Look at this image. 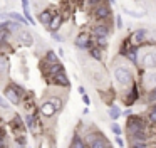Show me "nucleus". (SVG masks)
<instances>
[{"mask_svg":"<svg viewBox=\"0 0 156 148\" xmlns=\"http://www.w3.org/2000/svg\"><path fill=\"white\" fill-rule=\"evenodd\" d=\"M112 74H114L116 83H118L121 87H126V89H128L133 83H136L134 81V72H133L131 67H128L126 64H118V66L114 67V71H112Z\"/></svg>","mask_w":156,"mask_h":148,"instance_id":"1","label":"nucleus"},{"mask_svg":"<svg viewBox=\"0 0 156 148\" xmlns=\"http://www.w3.org/2000/svg\"><path fill=\"white\" fill-rule=\"evenodd\" d=\"M86 143L89 148H111L109 140L101 131H87L86 133Z\"/></svg>","mask_w":156,"mask_h":148,"instance_id":"2","label":"nucleus"},{"mask_svg":"<svg viewBox=\"0 0 156 148\" xmlns=\"http://www.w3.org/2000/svg\"><path fill=\"white\" fill-rule=\"evenodd\" d=\"M148 128V120L143 116H139V114H133V116L126 118V133L131 136V135H134L136 131H141V130H146Z\"/></svg>","mask_w":156,"mask_h":148,"instance_id":"3","label":"nucleus"},{"mask_svg":"<svg viewBox=\"0 0 156 148\" xmlns=\"http://www.w3.org/2000/svg\"><path fill=\"white\" fill-rule=\"evenodd\" d=\"M139 64L146 71L156 69V49H148L146 52H143V56L139 57Z\"/></svg>","mask_w":156,"mask_h":148,"instance_id":"4","label":"nucleus"},{"mask_svg":"<svg viewBox=\"0 0 156 148\" xmlns=\"http://www.w3.org/2000/svg\"><path fill=\"white\" fill-rule=\"evenodd\" d=\"M139 98H141V94H139V86H138V83H133L131 86L126 89V94H124V98H122V101H124L126 108H131L136 101H139Z\"/></svg>","mask_w":156,"mask_h":148,"instance_id":"5","label":"nucleus"},{"mask_svg":"<svg viewBox=\"0 0 156 148\" xmlns=\"http://www.w3.org/2000/svg\"><path fill=\"white\" fill-rule=\"evenodd\" d=\"M111 9H109V5L106 2H101L99 5H96L94 9H92V15H94V19L98 20V22H106V20L111 19Z\"/></svg>","mask_w":156,"mask_h":148,"instance_id":"6","label":"nucleus"},{"mask_svg":"<svg viewBox=\"0 0 156 148\" xmlns=\"http://www.w3.org/2000/svg\"><path fill=\"white\" fill-rule=\"evenodd\" d=\"M74 46L77 47L79 50H89L92 46H94V39H92L87 32H81L77 37H76Z\"/></svg>","mask_w":156,"mask_h":148,"instance_id":"7","label":"nucleus"},{"mask_svg":"<svg viewBox=\"0 0 156 148\" xmlns=\"http://www.w3.org/2000/svg\"><path fill=\"white\" fill-rule=\"evenodd\" d=\"M148 35H149V30L146 29V27H139V29H136L134 32L131 34L133 44H134V46H139V47H141L143 44H146V40H148Z\"/></svg>","mask_w":156,"mask_h":148,"instance_id":"8","label":"nucleus"},{"mask_svg":"<svg viewBox=\"0 0 156 148\" xmlns=\"http://www.w3.org/2000/svg\"><path fill=\"white\" fill-rule=\"evenodd\" d=\"M4 96L7 98V99L10 101V104H14V106H19V104L22 103V96L15 91V87L12 86V84H7V86H5Z\"/></svg>","mask_w":156,"mask_h":148,"instance_id":"9","label":"nucleus"},{"mask_svg":"<svg viewBox=\"0 0 156 148\" xmlns=\"http://www.w3.org/2000/svg\"><path fill=\"white\" fill-rule=\"evenodd\" d=\"M91 32H92V37H102V39H108L109 34H111V29H109L108 24L98 22V24H96V25L91 29Z\"/></svg>","mask_w":156,"mask_h":148,"instance_id":"10","label":"nucleus"},{"mask_svg":"<svg viewBox=\"0 0 156 148\" xmlns=\"http://www.w3.org/2000/svg\"><path fill=\"white\" fill-rule=\"evenodd\" d=\"M39 109H41L42 116H45V118H52V116H55V114L59 113V109H57V108H55L49 99L42 101V103H41V108H39Z\"/></svg>","mask_w":156,"mask_h":148,"instance_id":"11","label":"nucleus"},{"mask_svg":"<svg viewBox=\"0 0 156 148\" xmlns=\"http://www.w3.org/2000/svg\"><path fill=\"white\" fill-rule=\"evenodd\" d=\"M10 126L14 128V131H15V135H17V136L25 135V130H27L25 121H22V116H19V114H15V116H14V120L10 121Z\"/></svg>","mask_w":156,"mask_h":148,"instance_id":"12","label":"nucleus"},{"mask_svg":"<svg viewBox=\"0 0 156 148\" xmlns=\"http://www.w3.org/2000/svg\"><path fill=\"white\" fill-rule=\"evenodd\" d=\"M52 83L55 84V86L59 87H71V81H69L67 74H66V71H62V72L55 74L54 77H52Z\"/></svg>","mask_w":156,"mask_h":148,"instance_id":"13","label":"nucleus"},{"mask_svg":"<svg viewBox=\"0 0 156 148\" xmlns=\"http://www.w3.org/2000/svg\"><path fill=\"white\" fill-rule=\"evenodd\" d=\"M69 148H89V146H87V143H86V140L82 138V135L79 133V131H74Z\"/></svg>","mask_w":156,"mask_h":148,"instance_id":"14","label":"nucleus"},{"mask_svg":"<svg viewBox=\"0 0 156 148\" xmlns=\"http://www.w3.org/2000/svg\"><path fill=\"white\" fill-rule=\"evenodd\" d=\"M139 49H141L139 46H134V44H133L131 49L128 50V54H126V59H128L133 66H138L139 64Z\"/></svg>","mask_w":156,"mask_h":148,"instance_id":"15","label":"nucleus"},{"mask_svg":"<svg viewBox=\"0 0 156 148\" xmlns=\"http://www.w3.org/2000/svg\"><path fill=\"white\" fill-rule=\"evenodd\" d=\"M57 12H54L52 9H45V10H42L41 13H39V22L42 24V25H45V27H49V24H51V20L54 19V15Z\"/></svg>","mask_w":156,"mask_h":148,"instance_id":"16","label":"nucleus"},{"mask_svg":"<svg viewBox=\"0 0 156 148\" xmlns=\"http://www.w3.org/2000/svg\"><path fill=\"white\" fill-rule=\"evenodd\" d=\"M17 40L20 44H24V46H32L34 44V37H32V34L29 32V30L22 29L20 32L17 34Z\"/></svg>","mask_w":156,"mask_h":148,"instance_id":"17","label":"nucleus"},{"mask_svg":"<svg viewBox=\"0 0 156 148\" xmlns=\"http://www.w3.org/2000/svg\"><path fill=\"white\" fill-rule=\"evenodd\" d=\"M62 71H66V69H64V64H61V62H57V64H45V74L51 76V77H54L55 74L62 72Z\"/></svg>","mask_w":156,"mask_h":148,"instance_id":"18","label":"nucleus"},{"mask_svg":"<svg viewBox=\"0 0 156 148\" xmlns=\"http://www.w3.org/2000/svg\"><path fill=\"white\" fill-rule=\"evenodd\" d=\"M62 25V15L61 13H55L54 19L51 20V24H49V27H45V29L49 30V32H57L59 29H61Z\"/></svg>","mask_w":156,"mask_h":148,"instance_id":"19","label":"nucleus"},{"mask_svg":"<svg viewBox=\"0 0 156 148\" xmlns=\"http://www.w3.org/2000/svg\"><path fill=\"white\" fill-rule=\"evenodd\" d=\"M108 116L111 118L112 121H118L119 118L122 116L121 108H119V106H116V104H109V108H108Z\"/></svg>","mask_w":156,"mask_h":148,"instance_id":"20","label":"nucleus"},{"mask_svg":"<svg viewBox=\"0 0 156 148\" xmlns=\"http://www.w3.org/2000/svg\"><path fill=\"white\" fill-rule=\"evenodd\" d=\"M4 22H5V29H7L10 34H19L22 30V24L15 22V20L7 19V20H4Z\"/></svg>","mask_w":156,"mask_h":148,"instance_id":"21","label":"nucleus"},{"mask_svg":"<svg viewBox=\"0 0 156 148\" xmlns=\"http://www.w3.org/2000/svg\"><path fill=\"white\" fill-rule=\"evenodd\" d=\"M44 62L45 64H57L59 62V54L52 49H47L44 54Z\"/></svg>","mask_w":156,"mask_h":148,"instance_id":"22","label":"nucleus"},{"mask_svg":"<svg viewBox=\"0 0 156 148\" xmlns=\"http://www.w3.org/2000/svg\"><path fill=\"white\" fill-rule=\"evenodd\" d=\"M143 83H144L146 86L149 87V89H153V87L156 86V69L148 71V72H146V76H144V81H143Z\"/></svg>","mask_w":156,"mask_h":148,"instance_id":"23","label":"nucleus"},{"mask_svg":"<svg viewBox=\"0 0 156 148\" xmlns=\"http://www.w3.org/2000/svg\"><path fill=\"white\" fill-rule=\"evenodd\" d=\"M149 140V133L148 130H141V131H136L134 135L129 136V141H148Z\"/></svg>","mask_w":156,"mask_h":148,"instance_id":"24","label":"nucleus"},{"mask_svg":"<svg viewBox=\"0 0 156 148\" xmlns=\"http://www.w3.org/2000/svg\"><path fill=\"white\" fill-rule=\"evenodd\" d=\"M24 121H25V126H27L29 131H35V126H37V116L35 114H25Z\"/></svg>","mask_w":156,"mask_h":148,"instance_id":"25","label":"nucleus"},{"mask_svg":"<svg viewBox=\"0 0 156 148\" xmlns=\"http://www.w3.org/2000/svg\"><path fill=\"white\" fill-rule=\"evenodd\" d=\"M9 19L10 20H15V22L22 24V25H30L29 20L24 17V13H19V12H9Z\"/></svg>","mask_w":156,"mask_h":148,"instance_id":"26","label":"nucleus"},{"mask_svg":"<svg viewBox=\"0 0 156 148\" xmlns=\"http://www.w3.org/2000/svg\"><path fill=\"white\" fill-rule=\"evenodd\" d=\"M87 52H89V56H91V59H94V61H99V62L102 61V49H99V47L92 46L91 49L87 50Z\"/></svg>","mask_w":156,"mask_h":148,"instance_id":"27","label":"nucleus"},{"mask_svg":"<svg viewBox=\"0 0 156 148\" xmlns=\"http://www.w3.org/2000/svg\"><path fill=\"white\" fill-rule=\"evenodd\" d=\"M9 71V61L5 56H0V79H4Z\"/></svg>","mask_w":156,"mask_h":148,"instance_id":"28","label":"nucleus"},{"mask_svg":"<svg viewBox=\"0 0 156 148\" xmlns=\"http://www.w3.org/2000/svg\"><path fill=\"white\" fill-rule=\"evenodd\" d=\"M122 10H124V13L126 15H129V17H133V19H141V17H144V12H136V10H131V9H128V7H122Z\"/></svg>","mask_w":156,"mask_h":148,"instance_id":"29","label":"nucleus"},{"mask_svg":"<svg viewBox=\"0 0 156 148\" xmlns=\"http://www.w3.org/2000/svg\"><path fill=\"white\" fill-rule=\"evenodd\" d=\"M10 101L7 99V98L5 96H0V109L2 111H5V113H9V111H10Z\"/></svg>","mask_w":156,"mask_h":148,"instance_id":"30","label":"nucleus"},{"mask_svg":"<svg viewBox=\"0 0 156 148\" xmlns=\"http://www.w3.org/2000/svg\"><path fill=\"white\" fill-rule=\"evenodd\" d=\"M111 131H112L114 136H122V126L119 123H116V121L111 123Z\"/></svg>","mask_w":156,"mask_h":148,"instance_id":"31","label":"nucleus"},{"mask_svg":"<svg viewBox=\"0 0 156 148\" xmlns=\"http://www.w3.org/2000/svg\"><path fill=\"white\" fill-rule=\"evenodd\" d=\"M129 148H151L149 141H129Z\"/></svg>","mask_w":156,"mask_h":148,"instance_id":"32","label":"nucleus"},{"mask_svg":"<svg viewBox=\"0 0 156 148\" xmlns=\"http://www.w3.org/2000/svg\"><path fill=\"white\" fill-rule=\"evenodd\" d=\"M49 101H51V103L54 104L59 111H61L62 106H64V99H61V98H57V96H51V98H49Z\"/></svg>","mask_w":156,"mask_h":148,"instance_id":"33","label":"nucleus"},{"mask_svg":"<svg viewBox=\"0 0 156 148\" xmlns=\"http://www.w3.org/2000/svg\"><path fill=\"white\" fill-rule=\"evenodd\" d=\"M0 148H7V131L0 126Z\"/></svg>","mask_w":156,"mask_h":148,"instance_id":"34","label":"nucleus"},{"mask_svg":"<svg viewBox=\"0 0 156 148\" xmlns=\"http://www.w3.org/2000/svg\"><path fill=\"white\" fill-rule=\"evenodd\" d=\"M94 44H96V47H99V49H106V47L109 46L108 39H102V37H94Z\"/></svg>","mask_w":156,"mask_h":148,"instance_id":"35","label":"nucleus"},{"mask_svg":"<svg viewBox=\"0 0 156 148\" xmlns=\"http://www.w3.org/2000/svg\"><path fill=\"white\" fill-rule=\"evenodd\" d=\"M146 101H148L149 104H154L156 103V86L153 87V89L148 91V96H146Z\"/></svg>","mask_w":156,"mask_h":148,"instance_id":"36","label":"nucleus"},{"mask_svg":"<svg viewBox=\"0 0 156 148\" xmlns=\"http://www.w3.org/2000/svg\"><path fill=\"white\" fill-rule=\"evenodd\" d=\"M22 13H24V17L29 20V24L35 25V20H34V17H32V13H30V9H29V10H22Z\"/></svg>","mask_w":156,"mask_h":148,"instance_id":"37","label":"nucleus"},{"mask_svg":"<svg viewBox=\"0 0 156 148\" xmlns=\"http://www.w3.org/2000/svg\"><path fill=\"white\" fill-rule=\"evenodd\" d=\"M146 120H148V123L156 124V113H153V111H148V116H146Z\"/></svg>","mask_w":156,"mask_h":148,"instance_id":"38","label":"nucleus"},{"mask_svg":"<svg viewBox=\"0 0 156 148\" xmlns=\"http://www.w3.org/2000/svg\"><path fill=\"white\" fill-rule=\"evenodd\" d=\"M51 37L55 40V42H62V40H64V37H62L59 32H51Z\"/></svg>","mask_w":156,"mask_h":148,"instance_id":"39","label":"nucleus"},{"mask_svg":"<svg viewBox=\"0 0 156 148\" xmlns=\"http://www.w3.org/2000/svg\"><path fill=\"white\" fill-rule=\"evenodd\" d=\"M81 99H82V103L86 104V106H91V98H89V94L86 93V94H82L81 96Z\"/></svg>","mask_w":156,"mask_h":148,"instance_id":"40","label":"nucleus"},{"mask_svg":"<svg viewBox=\"0 0 156 148\" xmlns=\"http://www.w3.org/2000/svg\"><path fill=\"white\" fill-rule=\"evenodd\" d=\"M86 2H87V5L91 7V9H94L96 5H99V3L104 2V0H86Z\"/></svg>","mask_w":156,"mask_h":148,"instance_id":"41","label":"nucleus"},{"mask_svg":"<svg viewBox=\"0 0 156 148\" xmlns=\"http://www.w3.org/2000/svg\"><path fill=\"white\" fill-rule=\"evenodd\" d=\"M133 114H134V111H133L131 108H126V109L122 111V116L124 118H129V116H133Z\"/></svg>","mask_w":156,"mask_h":148,"instance_id":"42","label":"nucleus"},{"mask_svg":"<svg viewBox=\"0 0 156 148\" xmlns=\"http://www.w3.org/2000/svg\"><path fill=\"white\" fill-rule=\"evenodd\" d=\"M116 27H118V29H122V17L121 15H116Z\"/></svg>","mask_w":156,"mask_h":148,"instance_id":"43","label":"nucleus"},{"mask_svg":"<svg viewBox=\"0 0 156 148\" xmlns=\"http://www.w3.org/2000/svg\"><path fill=\"white\" fill-rule=\"evenodd\" d=\"M116 145H118V146H121V148H124V146H126L124 140H122L121 136H116Z\"/></svg>","mask_w":156,"mask_h":148,"instance_id":"44","label":"nucleus"},{"mask_svg":"<svg viewBox=\"0 0 156 148\" xmlns=\"http://www.w3.org/2000/svg\"><path fill=\"white\" fill-rule=\"evenodd\" d=\"M20 2H22V9L29 10V0H20Z\"/></svg>","mask_w":156,"mask_h":148,"instance_id":"45","label":"nucleus"},{"mask_svg":"<svg viewBox=\"0 0 156 148\" xmlns=\"http://www.w3.org/2000/svg\"><path fill=\"white\" fill-rule=\"evenodd\" d=\"M148 111H153V113H156V103H154V104H149Z\"/></svg>","mask_w":156,"mask_h":148,"instance_id":"46","label":"nucleus"},{"mask_svg":"<svg viewBox=\"0 0 156 148\" xmlns=\"http://www.w3.org/2000/svg\"><path fill=\"white\" fill-rule=\"evenodd\" d=\"M77 91H79V94H81V96H82V94H86V89H84V86H79V87H77Z\"/></svg>","mask_w":156,"mask_h":148,"instance_id":"47","label":"nucleus"},{"mask_svg":"<svg viewBox=\"0 0 156 148\" xmlns=\"http://www.w3.org/2000/svg\"><path fill=\"white\" fill-rule=\"evenodd\" d=\"M82 114H89V106H86L84 109H82Z\"/></svg>","mask_w":156,"mask_h":148,"instance_id":"48","label":"nucleus"},{"mask_svg":"<svg viewBox=\"0 0 156 148\" xmlns=\"http://www.w3.org/2000/svg\"><path fill=\"white\" fill-rule=\"evenodd\" d=\"M57 54H59V57H64V56H66L64 50H62V49H59V52H57Z\"/></svg>","mask_w":156,"mask_h":148,"instance_id":"49","label":"nucleus"},{"mask_svg":"<svg viewBox=\"0 0 156 148\" xmlns=\"http://www.w3.org/2000/svg\"><path fill=\"white\" fill-rule=\"evenodd\" d=\"M106 2H108L109 5H116V0H106Z\"/></svg>","mask_w":156,"mask_h":148,"instance_id":"50","label":"nucleus"},{"mask_svg":"<svg viewBox=\"0 0 156 148\" xmlns=\"http://www.w3.org/2000/svg\"><path fill=\"white\" fill-rule=\"evenodd\" d=\"M136 2H144V0H136Z\"/></svg>","mask_w":156,"mask_h":148,"instance_id":"51","label":"nucleus"},{"mask_svg":"<svg viewBox=\"0 0 156 148\" xmlns=\"http://www.w3.org/2000/svg\"><path fill=\"white\" fill-rule=\"evenodd\" d=\"M0 123H2V118H0Z\"/></svg>","mask_w":156,"mask_h":148,"instance_id":"52","label":"nucleus"}]
</instances>
